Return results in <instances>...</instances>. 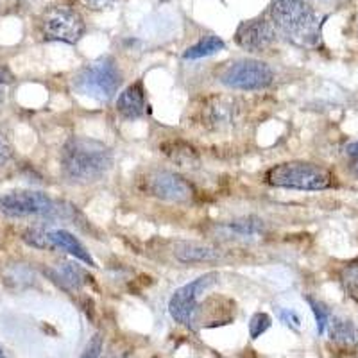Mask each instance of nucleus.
<instances>
[{"instance_id": "f257e3e1", "label": "nucleus", "mask_w": 358, "mask_h": 358, "mask_svg": "<svg viewBox=\"0 0 358 358\" xmlns=\"http://www.w3.org/2000/svg\"><path fill=\"white\" fill-rule=\"evenodd\" d=\"M59 163L70 183L92 185L111 171L113 151L99 140L73 136L63 145Z\"/></svg>"}, {"instance_id": "f03ea898", "label": "nucleus", "mask_w": 358, "mask_h": 358, "mask_svg": "<svg viewBox=\"0 0 358 358\" xmlns=\"http://www.w3.org/2000/svg\"><path fill=\"white\" fill-rule=\"evenodd\" d=\"M268 15L278 33L299 47H315L321 40V20L306 0H273Z\"/></svg>"}, {"instance_id": "7ed1b4c3", "label": "nucleus", "mask_w": 358, "mask_h": 358, "mask_svg": "<svg viewBox=\"0 0 358 358\" xmlns=\"http://www.w3.org/2000/svg\"><path fill=\"white\" fill-rule=\"evenodd\" d=\"M120 85L122 72L111 56H101L86 63L72 79V88L76 90V94L99 102L111 101L117 95Z\"/></svg>"}, {"instance_id": "20e7f679", "label": "nucleus", "mask_w": 358, "mask_h": 358, "mask_svg": "<svg viewBox=\"0 0 358 358\" xmlns=\"http://www.w3.org/2000/svg\"><path fill=\"white\" fill-rule=\"evenodd\" d=\"M265 181L271 187L290 190L319 192L334 185V174L322 165L310 162L278 163L265 172Z\"/></svg>"}, {"instance_id": "39448f33", "label": "nucleus", "mask_w": 358, "mask_h": 358, "mask_svg": "<svg viewBox=\"0 0 358 358\" xmlns=\"http://www.w3.org/2000/svg\"><path fill=\"white\" fill-rule=\"evenodd\" d=\"M40 33L47 41L78 43L86 33V24L79 11L69 6H52L40 17Z\"/></svg>"}, {"instance_id": "423d86ee", "label": "nucleus", "mask_w": 358, "mask_h": 358, "mask_svg": "<svg viewBox=\"0 0 358 358\" xmlns=\"http://www.w3.org/2000/svg\"><path fill=\"white\" fill-rule=\"evenodd\" d=\"M217 280H219V273H206L176 290L169 301V312H171L172 319L183 326H190L192 322H196V315L199 312L197 301H199L201 294L215 285Z\"/></svg>"}, {"instance_id": "0eeeda50", "label": "nucleus", "mask_w": 358, "mask_h": 358, "mask_svg": "<svg viewBox=\"0 0 358 358\" xmlns=\"http://www.w3.org/2000/svg\"><path fill=\"white\" fill-rule=\"evenodd\" d=\"M274 72L267 63L260 59H241L224 70L220 76V83L231 90H264L273 85Z\"/></svg>"}, {"instance_id": "6e6552de", "label": "nucleus", "mask_w": 358, "mask_h": 358, "mask_svg": "<svg viewBox=\"0 0 358 358\" xmlns=\"http://www.w3.org/2000/svg\"><path fill=\"white\" fill-rule=\"evenodd\" d=\"M0 212L8 217H54L62 208L43 192L11 190L0 197Z\"/></svg>"}, {"instance_id": "1a4fd4ad", "label": "nucleus", "mask_w": 358, "mask_h": 358, "mask_svg": "<svg viewBox=\"0 0 358 358\" xmlns=\"http://www.w3.org/2000/svg\"><path fill=\"white\" fill-rule=\"evenodd\" d=\"M143 188L149 196L167 203H188L196 196L190 181L172 171L149 172L143 179Z\"/></svg>"}, {"instance_id": "9d476101", "label": "nucleus", "mask_w": 358, "mask_h": 358, "mask_svg": "<svg viewBox=\"0 0 358 358\" xmlns=\"http://www.w3.org/2000/svg\"><path fill=\"white\" fill-rule=\"evenodd\" d=\"M278 31L267 18H252L236 27L235 41L248 52H265L276 41Z\"/></svg>"}, {"instance_id": "9b49d317", "label": "nucleus", "mask_w": 358, "mask_h": 358, "mask_svg": "<svg viewBox=\"0 0 358 358\" xmlns=\"http://www.w3.org/2000/svg\"><path fill=\"white\" fill-rule=\"evenodd\" d=\"M201 118L208 129L224 131L235 126L241 118V106L235 97L228 95H212L204 101Z\"/></svg>"}, {"instance_id": "f8f14e48", "label": "nucleus", "mask_w": 358, "mask_h": 358, "mask_svg": "<svg viewBox=\"0 0 358 358\" xmlns=\"http://www.w3.org/2000/svg\"><path fill=\"white\" fill-rule=\"evenodd\" d=\"M117 111L127 120H136V118L145 115L147 99L142 81L133 83V85L124 90L122 94L118 95Z\"/></svg>"}, {"instance_id": "ddd939ff", "label": "nucleus", "mask_w": 358, "mask_h": 358, "mask_svg": "<svg viewBox=\"0 0 358 358\" xmlns=\"http://www.w3.org/2000/svg\"><path fill=\"white\" fill-rule=\"evenodd\" d=\"M326 331L338 350L353 351L358 348V328L350 319L331 315L328 326H326Z\"/></svg>"}, {"instance_id": "4468645a", "label": "nucleus", "mask_w": 358, "mask_h": 358, "mask_svg": "<svg viewBox=\"0 0 358 358\" xmlns=\"http://www.w3.org/2000/svg\"><path fill=\"white\" fill-rule=\"evenodd\" d=\"M219 231H222L228 238H238V241H255L260 238L265 233L264 220L255 215L241 217V219L229 220V222L219 226Z\"/></svg>"}, {"instance_id": "2eb2a0df", "label": "nucleus", "mask_w": 358, "mask_h": 358, "mask_svg": "<svg viewBox=\"0 0 358 358\" xmlns=\"http://www.w3.org/2000/svg\"><path fill=\"white\" fill-rule=\"evenodd\" d=\"M174 257L181 264H204V262L220 260L222 252L217 248L197 244V242H176Z\"/></svg>"}, {"instance_id": "dca6fc26", "label": "nucleus", "mask_w": 358, "mask_h": 358, "mask_svg": "<svg viewBox=\"0 0 358 358\" xmlns=\"http://www.w3.org/2000/svg\"><path fill=\"white\" fill-rule=\"evenodd\" d=\"M49 238L50 242H52L54 249L66 251L69 255H72L73 258L81 260L83 264L90 265V267H95L94 258L90 257V252L86 251L85 245H83L72 233L65 231V229H54V231H49Z\"/></svg>"}, {"instance_id": "f3484780", "label": "nucleus", "mask_w": 358, "mask_h": 358, "mask_svg": "<svg viewBox=\"0 0 358 358\" xmlns=\"http://www.w3.org/2000/svg\"><path fill=\"white\" fill-rule=\"evenodd\" d=\"M52 280L66 290H78L85 285V281L88 280L86 273L79 265L72 264V262H63L57 265L54 271H49Z\"/></svg>"}, {"instance_id": "a211bd4d", "label": "nucleus", "mask_w": 358, "mask_h": 358, "mask_svg": "<svg viewBox=\"0 0 358 358\" xmlns=\"http://www.w3.org/2000/svg\"><path fill=\"white\" fill-rule=\"evenodd\" d=\"M163 155L167 156L171 162H174L179 167L197 169L199 167V155L192 145L185 142H167L162 145Z\"/></svg>"}, {"instance_id": "6ab92c4d", "label": "nucleus", "mask_w": 358, "mask_h": 358, "mask_svg": "<svg viewBox=\"0 0 358 358\" xmlns=\"http://www.w3.org/2000/svg\"><path fill=\"white\" fill-rule=\"evenodd\" d=\"M226 49V43L220 40L215 34H208V36L201 38L196 45H192L185 50L183 57L185 59H201V57L213 56V54L220 52V50Z\"/></svg>"}, {"instance_id": "aec40b11", "label": "nucleus", "mask_w": 358, "mask_h": 358, "mask_svg": "<svg viewBox=\"0 0 358 358\" xmlns=\"http://www.w3.org/2000/svg\"><path fill=\"white\" fill-rule=\"evenodd\" d=\"M341 283L348 296L358 303V264H350L342 268Z\"/></svg>"}, {"instance_id": "412c9836", "label": "nucleus", "mask_w": 358, "mask_h": 358, "mask_svg": "<svg viewBox=\"0 0 358 358\" xmlns=\"http://www.w3.org/2000/svg\"><path fill=\"white\" fill-rule=\"evenodd\" d=\"M24 241L29 245H33V248L38 249H54L52 242L49 238V231H45L41 228H29L24 233Z\"/></svg>"}, {"instance_id": "4be33fe9", "label": "nucleus", "mask_w": 358, "mask_h": 358, "mask_svg": "<svg viewBox=\"0 0 358 358\" xmlns=\"http://www.w3.org/2000/svg\"><path fill=\"white\" fill-rule=\"evenodd\" d=\"M271 324H273V319H271L268 313L265 312L255 313V315L251 317V321H249V335H251L252 341L260 337V335H264L265 331L271 328Z\"/></svg>"}, {"instance_id": "5701e85b", "label": "nucleus", "mask_w": 358, "mask_h": 358, "mask_svg": "<svg viewBox=\"0 0 358 358\" xmlns=\"http://www.w3.org/2000/svg\"><path fill=\"white\" fill-rule=\"evenodd\" d=\"M306 301H308L310 308H312L313 315H315V321H317V331L322 335L326 331V326H328V321L331 317L330 310L326 308L321 301H315L313 297H306Z\"/></svg>"}, {"instance_id": "b1692460", "label": "nucleus", "mask_w": 358, "mask_h": 358, "mask_svg": "<svg viewBox=\"0 0 358 358\" xmlns=\"http://www.w3.org/2000/svg\"><path fill=\"white\" fill-rule=\"evenodd\" d=\"M79 2L92 11H104V9L115 8L120 0H79Z\"/></svg>"}, {"instance_id": "393cba45", "label": "nucleus", "mask_w": 358, "mask_h": 358, "mask_svg": "<svg viewBox=\"0 0 358 358\" xmlns=\"http://www.w3.org/2000/svg\"><path fill=\"white\" fill-rule=\"evenodd\" d=\"M280 321L285 326L292 328V330H299L301 328V319L294 310H281L280 312Z\"/></svg>"}, {"instance_id": "a878e982", "label": "nucleus", "mask_w": 358, "mask_h": 358, "mask_svg": "<svg viewBox=\"0 0 358 358\" xmlns=\"http://www.w3.org/2000/svg\"><path fill=\"white\" fill-rule=\"evenodd\" d=\"M101 351H102V337L101 335H95V337L88 342V346H86L85 353H83L81 358H99Z\"/></svg>"}, {"instance_id": "bb28decb", "label": "nucleus", "mask_w": 358, "mask_h": 358, "mask_svg": "<svg viewBox=\"0 0 358 358\" xmlns=\"http://www.w3.org/2000/svg\"><path fill=\"white\" fill-rule=\"evenodd\" d=\"M11 156H13L11 143H9V140L6 138V134L0 131V167L6 165V163L11 159Z\"/></svg>"}, {"instance_id": "cd10ccee", "label": "nucleus", "mask_w": 358, "mask_h": 358, "mask_svg": "<svg viewBox=\"0 0 358 358\" xmlns=\"http://www.w3.org/2000/svg\"><path fill=\"white\" fill-rule=\"evenodd\" d=\"M11 73L8 72L6 69H0V104L4 102L6 99V85H9L11 83Z\"/></svg>"}, {"instance_id": "c85d7f7f", "label": "nucleus", "mask_w": 358, "mask_h": 358, "mask_svg": "<svg viewBox=\"0 0 358 358\" xmlns=\"http://www.w3.org/2000/svg\"><path fill=\"white\" fill-rule=\"evenodd\" d=\"M346 152L351 156V158H358V142L350 143V145L346 147Z\"/></svg>"}, {"instance_id": "c756f323", "label": "nucleus", "mask_w": 358, "mask_h": 358, "mask_svg": "<svg viewBox=\"0 0 358 358\" xmlns=\"http://www.w3.org/2000/svg\"><path fill=\"white\" fill-rule=\"evenodd\" d=\"M351 171L358 176V158H353V162H351Z\"/></svg>"}, {"instance_id": "7c9ffc66", "label": "nucleus", "mask_w": 358, "mask_h": 358, "mask_svg": "<svg viewBox=\"0 0 358 358\" xmlns=\"http://www.w3.org/2000/svg\"><path fill=\"white\" fill-rule=\"evenodd\" d=\"M0 358H6V355H4V351L0 350Z\"/></svg>"}, {"instance_id": "2f4dec72", "label": "nucleus", "mask_w": 358, "mask_h": 358, "mask_svg": "<svg viewBox=\"0 0 358 358\" xmlns=\"http://www.w3.org/2000/svg\"><path fill=\"white\" fill-rule=\"evenodd\" d=\"M162 2H167V0H162Z\"/></svg>"}]
</instances>
